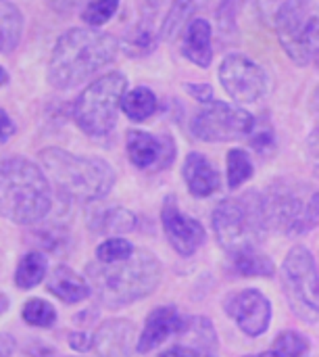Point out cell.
I'll return each mask as SVG.
<instances>
[{
    "label": "cell",
    "mask_w": 319,
    "mask_h": 357,
    "mask_svg": "<svg viewBox=\"0 0 319 357\" xmlns=\"http://www.w3.org/2000/svg\"><path fill=\"white\" fill-rule=\"evenodd\" d=\"M161 220H163V228H165V234H167L171 247L180 255H186L188 257V255H192L203 245V241H205V228L196 220L184 215L176 207V203H173L171 197L163 205Z\"/></svg>",
    "instance_id": "obj_13"
},
{
    "label": "cell",
    "mask_w": 319,
    "mask_h": 357,
    "mask_svg": "<svg viewBox=\"0 0 319 357\" xmlns=\"http://www.w3.org/2000/svg\"><path fill=\"white\" fill-rule=\"evenodd\" d=\"M276 29L295 63L319 67V13L307 0L288 2L276 17Z\"/></svg>",
    "instance_id": "obj_8"
},
{
    "label": "cell",
    "mask_w": 319,
    "mask_h": 357,
    "mask_svg": "<svg viewBox=\"0 0 319 357\" xmlns=\"http://www.w3.org/2000/svg\"><path fill=\"white\" fill-rule=\"evenodd\" d=\"M119 8V0H92L86 4L81 19L90 25V27H98L104 25L107 21L113 19V15Z\"/></svg>",
    "instance_id": "obj_29"
},
{
    "label": "cell",
    "mask_w": 319,
    "mask_h": 357,
    "mask_svg": "<svg viewBox=\"0 0 319 357\" xmlns=\"http://www.w3.org/2000/svg\"><path fill=\"white\" fill-rule=\"evenodd\" d=\"M40 161L56 188L75 201H98L115 184V172L102 159L77 157L52 146L40 153Z\"/></svg>",
    "instance_id": "obj_4"
},
{
    "label": "cell",
    "mask_w": 319,
    "mask_h": 357,
    "mask_svg": "<svg viewBox=\"0 0 319 357\" xmlns=\"http://www.w3.org/2000/svg\"><path fill=\"white\" fill-rule=\"evenodd\" d=\"M184 178L194 197H209L219 190V174L201 153H190L186 157Z\"/></svg>",
    "instance_id": "obj_16"
},
{
    "label": "cell",
    "mask_w": 319,
    "mask_h": 357,
    "mask_svg": "<svg viewBox=\"0 0 319 357\" xmlns=\"http://www.w3.org/2000/svg\"><path fill=\"white\" fill-rule=\"evenodd\" d=\"M23 33V15L8 2L0 0V52H10L19 46Z\"/></svg>",
    "instance_id": "obj_21"
},
{
    "label": "cell",
    "mask_w": 319,
    "mask_h": 357,
    "mask_svg": "<svg viewBox=\"0 0 319 357\" xmlns=\"http://www.w3.org/2000/svg\"><path fill=\"white\" fill-rule=\"evenodd\" d=\"M46 257L42 253H27L15 274V284L19 289H33L36 284H40L46 276Z\"/></svg>",
    "instance_id": "obj_23"
},
{
    "label": "cell",
    "mask_w": 319,
    "mask_h": 357,
    "mask_svg": "<svg viewBox=\"0 0 319 357\" xmlns=\"http://www.w3.org/2000/svg\"><path fill=\"white\" fill-rule=\"evenodd\" d=\"M96 349L102 357H130L134 326L130 322H107L94 337Z\"/></svg>",
    "instance_id": "obj_19"
},
{
    "label": "cell",
    "mask_w": 319,
    "mask_h": 357,
    "mask_svg": "<svg viewBox=\"0 0 319 357\" xmlns=\"http://www.w3.org/2000/svg\"><path fill=\"white\" fill-rule=\"evenodd\" d=\"M253 176V163L242 149H232L228 153V184L232 190L240 188Z\"/></svg>",
    "instance_id": "obj_26"
},
{
    "label": "cell",
    "mask_w": 319,
    "mask_h": 357,
    "mask_svg": "<svg viewBox=\"0 0 319 357\" xmlns=\"http://www.w3.org/2000/svg\"><path fill=\"white\" fill-rule=\"evenodd\" d=\"M186 326L180 318V314L173 307H157L144 326V333L136 345L138 354H148L153 349H157L159 345H163L169 337L182 333Z\"/></svg>",
    "instance_id": "obj_15"
},
{
    "label": "cell",
    "mask_w": 319,
    "mask_h": 357,
    "mask_svg": "<svg viewBox=\"0 0 319 357\" xmlns=\"http://www.w3.org/2000/svg\"><path fill=\"white\" fill-rule=\"evenodd\" d=\"M15 134V123L4 109H0V142H6Z\"/></svg>",
    "instance_id": "obj_35"
},
{
    "label": "cell",
    "mask_w": 319,
    "mask_h": 357,
    "mask_svg": "<svg viewBox=\"0 0 319 357\" xmlns=\"http://www.w3.org/2000/svg\"><path fill=\"white\" fill-rule=\"evenodd\" d=\"M121 109H123V113L130 119L144 121V119H148L157 111V96L148 88H142V86L140 88H134L132 92H127L123 96Z\"/></svg>",
    "instance_id": "obj_22"
},
{
    "label": "cell",
    "mask_w": 319,
    "mask_h": 357,
    "mask_svg": "<svg viewBox=\"0 0 319 357\" xmlns=\"http://www.w3.org/2000/svg\"><path fill=\"white\" fill-rule=\"evenodd\" d=\"M125 88L127 79L119 71H111L92 82L73 107V117L79 130L88 136H107L115 128Z\"/></svg>",
    "instance_id": "obj_7"
},
{
    "label": "cell",
    "mask_w": 319,
    "mask_h": 357,
    "mask_svg": "<svg viewBox=\"0 0 319 357\" xmlns=\"http://www.w3.org/2000/svg\"><path fill=\"white\" fill-rule=\"evenodd\" d=\"M224 90L236 102H257L265 92V75L261 67L244 54H230L219 67Z\"/></svg>",
    "instance_id": "obj_11"
},
{
    "label": "cell",
    "mask_w": 319,
    "mask_h": 357,
    "mask_svg": "<svg viewBox=\"0 0 319 357\" xmlns=\"http://www.w3.org/2000/svg\"><path fill=\"white\" fill-rule=\"evenodd\" d=\"M267 226L265 203L257 192L228 199L213 211V228L219 243L232 251L255 249Z\"/></svg>",
    "instance_id": "obj_5"
},
{
    "label": "cell",
    "mask_w": 319,
    "mask_h": 357,
    "mask_svg": "<svg viewBox=\"0 0 319 357\" xmlns=\"http://www.w3.org/2000/svg\"><path fill=\"white\" fill-rule=\"evenodd\" d=\"M267 226L284 234H303L319 224V192L303 182H276L263 197Z\"/></svg>",
    "instance_id": "obj_6"
},
{
    "label": "cell",
    "mask_w": 319,
    "mask_h": 357,
    "mask_svg": "<svg viewBox=\"0 0 319 357\" xmlns=\"http://www.w3.org/2000/svg\"><path fill=\"white\" fill-rule=\"evenodd\" d=\"M184 54L196 63L199 67L207 69L213 61V48H211V25L205 19H192L184 31L182 42Z\"/></svg>",
    "instance_id": "obj_17"
},
{
    "label": "cell",
    "mask_w": 319,
    "mask_h": 357,
    "mask_svg": "<svg viewBox=\"0 0 319 357\" xmlns=\"http://www.w3.org/2000/svg\"><path fill=\"white\" fill-rule=\"evenodd\" d=\"M15 349V341L6 335H0V357H10Z\"/></svg>",
    "instance_id": "obj_37"
},
{
    "label": "cell",
    "mask_w": 319,
    "mask_h": 357,
    "mask_svg": "<svg viewBox=\"0 0 319 357\" xmlns=\"http://www.w3.org/2000/svg\"><path fill=\"white\" fill-rule=\"evenodd\" d=\"M4 84H8V73L0 67V86H4Z\"/></svg>",
    "instance_id": "obj_40"
},
{
    "label": "cell",
    "mask_w": 319,
    "mask_h": 357,
    "mask_svg": "<svg viewBox=\"0 0 319 357\" xmlns=\"http://www.w3.org/2000/svg\"><path fill=\"white\" fill-rule=\"evenodd\" d=\"M132 253H134V247H132L127 241H123V238L104 241V243L96 249V257H98L100 264H117V261L127 259Z\"/></svg>",
    "instance_id": "obj_30"
},
{
    "label": "cell",
    "mask_w": 319,
    "mask_h": 357,
    "mask_svg": "<svg viewBox=\"0 0 319 357\" xmlns=\"http://www.w3.org/2000/svg\"><path fill=\"white\" fill-rule=\"evenodd\" d=\"M284 293L290 310L305 322H319V276L311 253L305 247H295L282 268Z\"/></svg>",
    "instance_id": "obj_9"
},
{
    "label": "cell",
    "mask_w": 319,
    "mask_h": 357,
    "mask_svg": "<svg viewBox=\"0 0 319 357\" xmlns=\"http://www.w3.org/2000/svg\"><path fill=\"white\" fill-rule=\"evenodd\" d=\"M88 224L96 232H107V234H111V232H130L136 226V218H134V213H130L123 207H107V209L90 211Z\"/></svg>",
    "instance_id": "obj_20"
},
{
    "label": "cell",
    "mask_w": 319,
    "mask_h": 357,
    "mask_svg": "<svg viewBox=\"0 0 319 357\" xmlns=\"http://www.w3.org/2000/svg\"><path fill=\"white\" fill-rule=\"evenodd\" d=\"M307 159H309L313 174L319 178V126L307 138Z\"/></svg>",
    "instance_id": "obj_32"
},
{
    "label": "cell",
    "mask_w": 319,
    "mask_h": 357,
    "mask_svg": "<svg viewBox=\"0 0 319 357\" xmlns=\"http://www.w3.org/2000/svg\"><path fill=\"white\" fill-rule=\"evenodd\" d=\"M46 284H48V291L65 303H79L88 299L92 293V287L86 282V278H81L67 266L54 268Z\"/></svg>",
    "instance_id": "obj_18"
},
{
    "label": "cell",
    "mask_w": 319,
    "mask_h": 357,
    "mask_svg": "<svg viewBox=\"0 0 319 357\" xmlns=\"http://www.w3.org/2000/svg\"><path fill=\"white\" fill-rule=\"evenodd\" d=\"M117 56V40L96 27L65 31L52 50L48 79L56 90H69L92 77Z\"/></svg>",
    "instance_id": "obj_1"
},
{
    "label": "cell",
    "mask_w": 319,
    "mask_h": 357,
    "mask_svg": "<svg viewBox=\"0 0 319 357\" xmlns=\"http://www.w3.org/2000/svg\"><path fill=\"white\" fill-rule=\"evenodd\" d=\"M127 155L130 161L140 169L167 167L173 157V144L169 138H157L142 130H132L127 134Z\"/></svg>",
    "instance_id": "obj_14"
},
{
    "label": "cell",
    "mask_w": 319,
    "mask_h": 357,
    "mask_svg": "<svg viewBox=\"0 0 319 357\" xmlns=\"http://www.w3.org/2000/svg\"><path fill=\"white\" fill-rule=\"evenodd\" d=\"M226 312L236 324L251 337H259L267 331L272 320V307L267 297L259 291H240L226 301Z\"/></svg>",
    "instance_id": "obj_12"
},
{
    "label": "cell",
    "mask_w": 319,
    "mask_h": 357,
    "mask_svg": "<svg viewBox=\"0 0 319 357\" xmlns=\"http://www.w3.org/2000/svg\"><path fill=\"white\" fill-rule=\"evenodd\" d=\"M69 345L75 351H88L92 347V339L86 333H71L69 335Z\"/></svg>",
    "instance_id": "obj_34"
},
{
    "label": "cell",
    "mask_w": 319,
    "mask_h": 357,
    "mask_svg": "<svg viewBox=\"0 0 319 357\" xmlns=\"http://www.w3.org/2000/svg\"><path fill=\"white\" fill-rule=\"evenodd\" d=\"M311 109H313V113L319 117V86L316 88V92H313V100H311Z\"/></svg>",
    "instance_id": "obj_39"
},
{
    "label": "cell",
    "mask_w": 319,
    "mask_h": 357,
    "mask_svg": "<svg viewBox=\"0 0 319 357\" xmlns=\"http://www.w3.org/2000/svg\"><path fill=\"white\" fill-rule=\"evenodd\" d=\"M161 357H199V354H196L194 349H190V347L180 345V347H171V349H167V351H165Z\"/></svg>",
    "instance_id": "obj_36"
},
{
    "label": "cell",
    "mask_w": 319,
    "mask_h": 357,
    "mask_svg": "<svg viewBox=\"0 0 319 357\" xmlns=\"http://www.w3.org/2000/svg\"><path fill=\"white\" fill-rule=\"evenodd\" d=\"M52 199L44 172L23 159L10 157L0 163V215L15 224H33L46 218Z\"/></svg>",
    "instance_id": "obj_3"
},
{
    "label": "cell",
    "mask_w": 319,
    "mask_h": 357,
    "mask_svg": "<svg viewBox=\"0 0 319 357\" xmlns=\"http://www.w3.org/2000/svg\"><path fill=\"white\" fill-rule=\"evenodd\" d=\"M253 2H255L257 10H259L265 19H274V21H276L278 13H280L288 2H293V0H253Z\"/></svg>",
    "instance_id": "obj_31"
},
{
    "label": "cell",
    "mask_w": 319,
    "mask_h": 357,
    "mask_svg": "<svg viewBox=\"0 0 319 357\" xmlns=\"http://www.w3.org/2000/svg\"><path fill=\"white\" fill-rule=\"evenodd\" d=\"M255 119L249 111L213 100L192 119V134L205 142H228L249 136Z\"/></svg>",
    "instance_id": "obj_10"
},
{
    "label": "cell",
    "mask_w": 319,
    "mask_h": 357,
    "mask_svg": "<svg viewBox=\"0 0 319 357\" xmlns=\"http://www.w3.org/2000/svg\"><path fill=\"white\" fill-rule=\"evenodd\" d=\"M86 272L98 299L109 307H121L146 297L161 280V264L148 251H134L117 264H92Z\"/></svg>",
    "instance_id": "obj_2"
},
{
    "label": "cell",
    "mask_w": 319,
    "mask_h": 357,
    "mask_svg": "<svg viewBox=\"0 0 319 357\" xmlns=\"http://www.w3.org/2000/svg\"><path fill=\"white\" fill-rule=\"evenodd\" d=\"M234 266L242 276H272L274 264L270 257L257 253L255 249H244L234 253Z\"/></svg>",
    "instance_id": "obj_25"
},
{
    "label": "cell",
    "mask_w": 319,
    "mask_h": 357,
    "mask_svg": "<svg viewBox=\"0 0 319 357\" xmlns=\"http://www.w3.org/2000/svg\"><path fill=\"white\" fill-rule=\"evenodd\" d=\"M307 351H309V343H307V339H305L303 335L295 333V331H286V333H282V335L276 339V343H274L272 351H267L265 356L267 357H303Z\"/></svg>",
    "instance_id": "obj_27"
},
{
    "label": "cell",
    "mask_w": 319,
    "mask_h": 357,
    "mask_svg": "<svg viewBox=\"0 0 319 357\" xmlns=\"http://www.w3.org/2000/svg\"><path fill=\"white\" fill-rule=\"evenodd\" d=\"M196 8H199V0H176L161 23V38L173 40Z\"/></svg>",
    "instance_id": "obj_24"
},
{
    "label": "cell",
    "mask_w": 319,
    "mask_h": 357,
    "mask_svg": "<svg viewBox=\"0 0 319 357\" xmlns=\"http://www.w3.org/2000/svg\"><path fill=\"white\" fill-rule=\"evenodd\" d=\"M23 320L31 326L50 328L56 320V312L50 303H46L42 299H29L23 305Z\"/></svg>",
    "instance_id": "obj_28"
},
{
    "label": "cell",
    "mask_w": 319,
    "mask_h": 357,
    "mask_svg": "<svg viewBox=\"0 0 319 357\" xmlns=\"http://www.w3.org/2000/svg\"><path fill=\"white\" fill-rule=\"evenodd\" d=\"M61 8H73V6H77V4H81V2H86V0H54ZM92 2V0H90Z\"/></svg>",
    "instance_id": "obj_38"
},
{
    "label": "cell",
    "mask_w": 319,
    "mask_h": 357,
    "mask_svg": "<svg viewBox=\"0 0 319 357\" xmlns=\"http://www.w3.org/2000/svg\"><path fill=\"white\" fill-rule=\"evenodd\" d=\"M186 90L201 102H213V88L209 84H188Z\"/></svg>",
    "instance_id": "obj_33"
}]
</instances>
